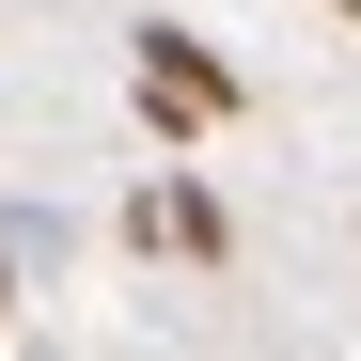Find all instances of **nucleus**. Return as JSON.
Masks as SVG:
<instances>
[{
    "label": "nucleus",
    "mask_w": 361,
    "mask_h": 361,
    "mask_svg": "<svg viewBox=\"0 0 361 361\" xmlns=\"http://www.w3.org/2000/svg\"><path fill=\"white\" fill-rule=\"evenodd\" d=\"M126 63H142V110H157V126L173 142H204V126H235V63H220V47H189V32H126Z\"/></svg>",
    "instance_id": "nucleus-1"
},
{
    "label": "nucleus",
    "mask_w": 361,
    "mask_h": 361,
    "mask_svg": "<svg viewBox=\"0 0 361 361\" xmlns=\"http://www.w3.org/2000/svg\"><path fill=\"white\" fill-rule=\"evenodd\" d=\"M142 235H157V252H189V267H204V252H220V204H204V189H142Z\"/></svg>",
    "instance_id": "nucleus-2"
},
{
    "label": "nucleus",
    "mask_w": 361,
    "mask_h": 361,
    "mask_svg": "<svg viewBox=\"0 0 361 361\" xmlns=\"http://www.w3.org/2000/svg\"><path fill=\"white\" fill-rule=\"evenodd\" d=\"M330 16H361V0H330Z\"/></svg>",
    "instance_id": "nucleus-3"
}]
</instances>
